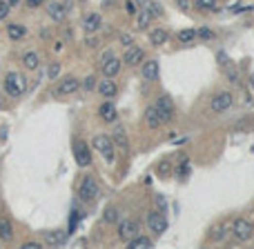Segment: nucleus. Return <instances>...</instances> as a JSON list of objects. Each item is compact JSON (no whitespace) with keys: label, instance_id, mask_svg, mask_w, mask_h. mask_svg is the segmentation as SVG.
I'll return each mask as SVG.
<instances>
[{"label":"nucleus","instance_id":"obj_5","mask_svg":"<svg viewBox=\"0 0 254 249\" xmlns=\"http://www.w3.org/2000/svg\"><path fill=\"white\" fill-rule=\"evenodd\" d=\"M252 233H254V225L250 223L248 218H236L232 225V236L236 240H241V243H245V240L252 238Z\"/></svg>","mask_w":254,"mask_h":249},{"label":"nucleus","instance_id":"obj_21","mask_svg":"<svg viewBox=\"0 0 254 249\" xmlns=\"http://www.w3.org/2000/svg\"><path fill=\"white\" fill-rule=\"evenodd\" d=\"M98 94H103L105 98H111V96H116V83L111 78H105L98 83Z\"/></svg>","mask_w":254,"mask_h":249},{"label":"nucleus","instance_id":"obj_12","mask_svg":"<svg viewBox=\"0 0 254 249\" xmlns=\"http://www.w3.org/2000/svg\"><path fill=\"white\" fill-rule=\"evenodd\" d=\"M98 116L103 118V122H111V125H116V120H118L116 105H114L111 100H105L101 107H98Z\"/></svg>","mask_w":254,"mask_h":249},{"label":"nucleus","instance_id":"obj_7","mask_svg":"<svg viewBox=\"0 0 254 249\" xmlns=\"http://www.w3.org/2000/svg\"><path fill=\"white\" fill-rule=\"evenodd\" d=\"M72 151H74V158L78 163V167H87L91 163V151L87 147V143H83V140L76 138L74 143H72Z\"/></svg>","mask_w":254,"mask_h":249},{"label":"nucleus","instance_id":"obj_45","mask_svg":"<svg viewBox=\"0 0 254 249\" xmlns=\"http://www.w3.org/2000/svg\"><path fill=\"white\" fill-rule=\"evenodd\" d=\"M134 2H136V5H147L149 0H134Z\"/></svg>","mask_w":254,"mask_h":249},{"label":"nucleus","instance_id":"obj_25","mask_svg":"<svg viewBox=\"0 0 254 249\" xmlns=\"http://www.w3.org/2000/svg\"><path fill=\"white\" fill-rule=\"evenodd\" d=\"M176 38H179V43H183V45H192L196 40V29H183V32L176 33Z\"/></svg>","mask_w":254,"mask_h":249},{"label":"nucleus","instance_id":"obj_27","mask_svg":"<svg viewBox=\"0 0 254 249\" xmlns=\"http://www.w3.org/2000/svg\"><path fill=\"white\" fill-rule=\"evenodd\" d=\"M38 63H40V58H38L36 51H27L25 56H22V65H25L27 69H38Z\"/></svg>","mask_w":254,"mask_h":249},{"label":"nucleus","instance_id":"obj_42","mask_svg":"<svg viewBox=\"0 0 254 249\" xmlns=\"http://www.w3.org/2000/svg\"><path fill=\"white\" fill-rule=\"evenodd\" d=\"M109 58H114V53H111V49H107V51L103 53V58H101V65H105L107 60H109Z\"/></svg>","mask_w":254,"mask_h":249},{"label":"nucleus","instance_id":"obj_31","mask_svg":"<svg viewBox=\"0 0 254 249\" xmlns=\"http://www.w3.org/2000/svg\"><path fill=\"white\" fill-rule=\"evenodd\" d=\"M187 174H190V163H187L185 156H181V165L176 167V176H179V178H185Z\"/></svg>","mask_w":254,"mask_h":249},{"label":"nucleus","instance_id":"obj_24","mask_svg":"<svg viewBox=\"0 0 254 249\" xmlns=\"http://www.w3.org/2000/svg\"><path fill=\"white\" fill-rule=\"evenodd\" d=\"M149 22H152V16H149V11L143 9V11H136V29H147Z\"/></svg>","mask_w":254,"mask_h":249},{"label":"nucleus","instance_id":"obj_29","mask_svg":"<svg viewBox=\"0 0 254 249\" xmlns=\"http://www.w3.org/2000/svg\"><path fill=\"white\" fill-rule=\"evenodd\" d=\"M103 218H105V223L116 225V223H118V218H121V214H118L116 207H107L105 212H103Z\"/></svg>","mask_w":254,"mask_h":249},{"label":"nucleus","instance_id":"obj_41","mask_svg":"<svg viewBox=\"0 0 254 249\" xmlns=\"http://www.w3.org/2000/svg\"><path fill=\"white\" fill-rule=\"evenodd\" d=\"M42 245L40 243H34V240H29V243H25L22 245V249H40Z\"/></svg>","mask_w":254,"mask_h":249},{"label":"nucleus","instance_id":"obj_10","mask_svg":"<svg viewBox=\"0 0 254 249\" xmlns=\"http://www.w3.org/2000/svg\"><path fill=\"white\" fill-rule=\"evenodd\" d=\"M80 87V80L76 78V76H65L63 80L58 83V89H56V94L58 96H69V94H76Z\"/></svg>","mask_w":254,"mask_h":249},{"label":"nucleus","instance_id":"obj_3","mask_svg":"<svg viewBox=\"0 0 254 249\" xmlns=\"http://www.w3.org/2000/svg\"><path fill=\"white\" fill-rule=\"evenodd\" d=\"M98 194H101V187H98L96 178H94V176H85L83 183H80V189H78L80 200L91 202V200H96V198H98Z\"/></svg>","mask_w":254,"mask_h":249},{"label":"nucleus","instance_id":"obj_2","mask_svg":"<svg viewBox=\"0 0 254 249\" xmlns=\"http://www.w3.org/2000/svg\"><path fill=\"white\" fill-rule=\"evenodd\" d=\"M94 149L107 160V163H114L116 149H114V140H111V136H105V133H98V136H94Z\"/></svg>","mask_w":254,"mask_h":249},{"label":"nucleus","instance_id":"obj_19","mask_svg":"<svg viewBox=\"0 0 254 249\" xmlns=\"http://www.w3.org/2000/svg\"><path fill=\"white\" fill-rule=\"evenodd\" d=\"M141 76H143L145 80H156L159 78V63H156V60H147V63H143Z\"/></svg>","mask_w":254,"mask_h":249},{"label":"nucleus","instance_id":"obj_43","mask_svg":"<svg viewBox=\"0 0 254 249\" xmlns=\"http://www.w3.org/2000/svg\"><path fill=\"white\" fill-rule=\"evenodd\" d=\"M45 5V0H27V7H40Z\"/></svg>","mask_w":254,"mask_h":249},{"label":"nucleus","instance_id":"obj_44","mask_svg":"<svg viewBox=\"0 0 254 249\" xmlns=\"http://www.w3.org/2000/svg\"><path fill=\"white\" fill-rule=\"evenodd\" d=\"M121 40H123V43H125V45H129V43H132V36H129V33H123V36H121Z\"/></svg>","mask_w":254,"mask_h":249},{"label":"nucleus","instance_id":"obj_28","mask_svg":"<svg viewBox=\"0 0 254 249\" xmlns=\"http://www.w3.org/2000/svg\"><path fill=\"white\" fill-rule=\"evenodd\" d=\"M225 236H228V227H225V225H214V227H212V232H210V238L214 240V243H218V240H223V238H225Z\"/></svg>","mask_w":254,"mask_h":249},{"label":"nucleus","instance_id":"obj_11","mask_svg":"<svg viewBox=\"0 0 254 249\" xmlns=\"http://www.w3.org/2000/svg\"><path fill=\"white\" fill-rule=\"evenodd\" d=\"M154 105L159 107L163 122H169V120H172V116H174V102H172V98H169V96H161V98L154 102Z\"/></svg>","mask_w":254,"mask_h":249},{"label":"nucleus","instance_id":"obj_17","mask_svg":"<svg viewBox=\"0 0 254 249\" xmlns=\"http://www.w3.org/2000/svg\"><path fill=\"white\" fill-rule=\"evenodd\" d=\"M47 14L52 16V20L63 22L67 18V7H63V2H49L47 5Z\"/></svg>","mask_w":254,"mask_h":249},{"label":"nucleus","instance_id":"obj_23","mask_svg":"<svg viewBox=\"0 0 254 249\" xmlns=\"http://www.w3.org/2000/svg\"><path fill=\"white\" fill-rule=\"evenodd\" d=\"M7 33H9L11 40H20V38L27 36V29L22 25H16V22H9V27H7Z\"/></svg>","mask_w":254,"mask_h":249},{"label":"nucleus","instance_id":"obj_22","mask_svg":"<svg viewBox=\"0 0 254 249\" xmlns=\"http://www.w3.org/2000/svg\"><path fill=\"white\" fill-rule=\"evenodd\" d=\"M167 38H169V33L159 27V29H152V33H149V43H152L154 47H161V45L167 43Z\"/></svg>","mask_w":254,"mask_h":249},{"label":"nucleus","instance_id":"obj_14","mask_svg":"<svg viewBox=\"0 0 254 249\" xmlns=\"http://www.w3.org/2000/svg\"><path fill=\"white\" fill-rule=\"evenodd\" d=\"M143 58H145V51L141 47H127V51H125V56H123V63L125 65H129V67H136V65H141L143 63Z\"/></svg>","mask_w":254,"mask_h":249},{"label":"nucleus","instance_id":"obj_13","mask_svg":"<svg viewBox=\"0 0 254 249\" xmlns=\"http://www.w3.org/2000/svg\"><path fill=\"white\" fill-rule=\"evenodd\" d=\"M42 240H45V245H49V247H58V245H63L65 240H67V232H65V229H52V232L42 233Z\"/></svg>","mask_w":254,"mask_h":249},{"label":"nucleus","instance_id":"obj_30","mask_svg":"<svg viewBox=\"0 0 254 249\" xmlns=\"http://www.w3.org/2000/svg\"><path fill=\"white\" fill-rule=\"evenodd\" d=\"M145 9L149 11V16L152 18H163V7H161L159 2H154V0H149L147 5H145Z\"/></svg>","mask_w":254,"mask_h":249},{"label":"nucleus","instance_id":"obj_40","mask_svg":"<svg viewBox=\"0 0 254 249\" xmlns=\"http://www.w3.org/2000/svg\"><path fill=\"white\" fill-rule=\"evenodd\" d=\"M125 7H127V11H129L132 16H136V2H134V0H127Z\"/></svg>","mask_w":254,"mask_h":249},{"label":"nucleus","instance_id":"obj_38","mask_svg":"<svg viewBox=\"0 0 254 249\" xmlns=\"http://www.w3.org/2000/svg\"><path fill=\"white\" fill-rule=\"evenodd\" d=\"M58 74H60V65H58V63H54L52 67H49V78H56Z\"/></svg>","mask_w":254,"mask_h":249},{"label":"nucleus","instance_id":"obj_47","mask_svg":"<svg viewBox=\"0 0 254 249\" xmlns=\"http://www.w3.org/2000/svg\"><path fill=\"white\" fill-rule=\"evenodd\" d=\"M250 85L254 87V74H250Z\"/></svg>","mask_w":254,"mask_h":249},{"label":"nucleus","instance_id":"obj_34","mask_svg":"<svg viewBox=\"0 0 254 249\" xmlns=\"http://www.w3.org/2000/svg\"><path fill=\"white\" fill-rule=\"evenodd\" d=\"M154 202L159 207V212H167V200H165L163 194H154Z\"/></svg>","mask_w":254,"mask_h":249},{"label":"nucleus","instance_id":"obj_4","mask_svg":"<svg viewBox=\"0 0 254 249\" xmlns=\"http://www.w3.org/2000/svg\"><path fill=\"white\" fill-rule=\"evenodd\" d=\"M232 105H234V98H232V94H230V91H218V94L212 96V100H210V109L214 114L228 112Z\"/></svg>","mask_w":254,"mask_h":249},{"label":"nucleus","instance_id":"obj_9","mask_svg":"<svg viewBox=\"0 0 254 249\" xmlns=\"http://www.w3.org/2000/svg\"><path fill=\"white\" fill-rule=\"evenodd\" d=\"M134 236H138V223L136 220H121V223H118V238L129 243Z\"/></svg>","mask_w":254,"mask_h":249},{"label":"nucleus","instance_id":"obj_36","mask_svg":"<svg viewBox=\"0 0 254 249\" xmlns=\"http://www.w3.org/2000/svg\"><path fill=\"white\" fill-rule=\"evenodd\" d=\"M156 171H159V176H167L169 171H172V165H169V160H161L159 169H156Z\"/></svg>","mask_w":254,"mask_h":249},{"label":"nucleus","instance_id":"obj_48","mask_svg":"<svg viewBox=\"0 0 254 249\" xmlns=\"http://www.w3.org/2000/svg\"><path fill=\"white\" fill-rule=\"evenodd\" d=\"M111 2H114V0H105V7H109V5H111Z\"/></svg>","mask_w":254,"mask_h":249},{"label":"nucleus","instance_id":"obj_20","mask_svg":"<svg viewBox=\"0 0 254 249\" xmlns=\"http://www.w3.org/2000/svg\"><path fill=\"white\" fill-rule=\"evenodd\" d=\"M11 238H14V227H11L9 218L0 216V240H2V243H9Z\"/></svg>","mask_w":254,"mask_h":249},{"label":"nucleus","instance_id":"obj_16","mask_svg":"<svg viewBox=\"0 0 254 249\" xmlns=\"http://www.w3.org/2000/svg\"><path fill=\"white\" fill-rule=\"evenodd\" d=\"M101 14H96V11H90L87 16L83 18V29L87 33H94V32H98L101 29Z\"/></svg>","mask_w":254,"mask_h":249},{"label":"nucleus","instance_id":"obj_15","mask_svg":"<svg viewBox=\"0 0 254 249\" xmlns=\"http://www.w3.org/2000/svg\"><path fill=\"white\" fill-rule=\"evenodd\" d=\"M143 120H145V125H147V127H152V129L161 127V125H163V118H161L159 107L149 105L147 109H145V114H143Z\"/></svg>","mask_w":254,"mask_h":249},{"label":"nucleus","instance_id":"obj_6","mask_svg":"<svg viewBox=\"0 0 254 249\" xmlns=\"http://www.w3.org/2000/svg\"><path fill=\"white\" fill-rule=\"evenodd\" d=\"M147 227L152 229L154 236H163L165 229H167V218L163 216V212H159V209L154 212L152 209V212L147 214Z\"/></svg>","mask_w":254,"mask_h":249},{"label":"nucleus","instance_id":"obj_35","mask_svg":"<svg viewBox=\"0 0 254 249\" xmlns=\"http://www.w3.org/2000/svg\"><path fill=\"white\" fill-rule=\"evenodd\" d=\"M9 11H11L9 2H7V0H0V20H5V18L9 16Z\"/></svg>","mask_w":254,"mask_h":249},{"label":"nucleus","instance_id":"obj_26","mask_svg":"<svg viewBox=\"0 0 254 249\" xmlns=\"http://www.w3.org/2000/svg\"><path fill=\"white\" fill-rule=\"evenodd\" d=\"M129 247H134V249H147V247H152V238H147V236H134V238L129 240Z\"/></svg>","mask_w":254,"mask_h":249},{"label":"nucleus","instance_id":"obj_18","mask_svg":"<svg viewBox=\"0 0 254 249\" xmlns=\"http://www.w3.org/2000/svg\"><path fill=\"white\" fill-rule=\"evenodd\" d=\"M101 67H103V74H105V78H114V76H118L123 63L116 58V56H114V58H109L105 65H101Z\"/></svg>","mask_w":254,"mask_h":249},{"label":"nucleus","instance_id":"obj_32","mask_svg":"<svg viewBox=\"0 0 254 249\" xmlns=\"http://www.w3.org/2000/svg\"><path fill=\"white\" fill-rule=\"evenodd\" d=\"M196 38H201V40H214L217 33L212 32L210 27H201V29H196Z\"/></svg>","mask_w":254,"mask_h":249},{"label":"nucleus","instance_id":"obj_46","mask_svg":"<svg viewBox=\"0 0 254 249\" xmlns=\"http://www.w3.org/2000/svg\"><path fill=\"white\" fill-rule=\"evenodd\" d=\"M7 2H9V5H11V7H16V5H18V2H20V0H7Z\"/></svg>","mask_w":254,"mask_h":249},{"label":"nucleus","instance_id":"obj_1","mask_svg":"<svg viewBox=\"0 0 254 249\" xmlns=\"http://www.w3.org/2000/svg\"><path fill=\"white\" fill-rule=\"evenodd\" d=\"M2 87H5L7 96H11V98H20L27 89V80L22 78L20 74H16V71H9V74H5Z\"/></svg>","mask_w":254,"mask_h":249},{"label":"nucleus","instance_id":"obj_8","mask_svg":"<svg viewBox=\"0 0 254 249\" xmlns=\"http://www.w3.org/2000/svg\"><path fill=\"white\" fill-rule=\"evenodd\" d=\"M111 140H114V147H118L123 154L129 151V138H127L125 127L118 125V122H116V127H114V132H111Z\"/></svg>","mask_w":254,"mask_h":249},{"label":"nucleus","instance_id":"obj_39","mask_svg":"<svg viewBox=\"0 0 254 249\" xmlns=\"http://www.w3.org/2000/svg\"><path fill=\"white\" fill-rule=\"evenodd\" d=\"M83 85H85V89H87V91H91L96 87V78H91V76H90V78H85Z\"/></svg>","mask_w":254,"mask_h":249},{"label":"nucleus","instance_id":"obj_37","mask_svg":"<svg viewBox=\"0 0 254 249\" xmlns=\"http://www.w3.org/2000/svg\"><path fill=\"white\" fill-rule=\"evenodd\" d=\"M176 7H179L181 11H190L192 2H190V0H176Z\"/></svg>","mask_w":254,"mask_h":249},{"label":"nucleus","instance_id":"obj_33","mask_svg":"<svg viewBox=\"0 0 254 249\" xmlns=\"http://www.w3.org/2000/svg\"><path fill=\"white\" fill-rule=\"evenodd\" d=\"M194 7L196 9H201V11L214 9V7H217V0H194Z\"/></svg>","mask_w":254,"mask_h":249}]
</instances>
